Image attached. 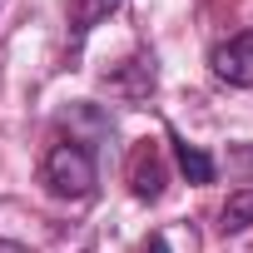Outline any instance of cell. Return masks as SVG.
<instances>
[{"label": "cell", "mask_w": 253, "mask_h": 253, "mask_svg": "<svg viewBox=\"0 0 253 253\" xmlns=\"http://www.w3.org/2000/svg\"><path fill=\"white\" fill-rule=\"evenodd\" d=\"M243 228H253V189L228 194V204L218 213V233H243Z\"/></svg>", "instance_id": "obj_5"}, {"label": "cell", "mask_w": 253, "mask_h": 253, "mask_svg": "<svg viewBox=\"0 0 253 253\" xmlns=\"http://www.w3.org/2000/svg\"><path fill=\"white\" fill-rule=\"evenodd\" d=\"M209 70H213V80H223L233 89H253V30L218 40L213 55H209Z\"/></svg>", "instance_id": "obj_2"}, {"label": "cell", "mask_w": 253, "mask_h": 253, "mask_svg": "<svg viewBox=\"0 0 253 253\" xmlns=\"http://www.w3.org/2000/svg\"><path fill=\"white\" fill-rule=\"evenodd\" d=\"M40 184L50 199H65V204H84L94 199L99 189V159H94V134H55L45 159H40Z\"/></svg>", "instance_id": "obj_1"}, {"label": "cell", "mask_w": 253, "mask_h": 253, "mask_svg": "<svg viewBox=\"0 0 253 253\" xmlns=\"http://www.w3.org/2000/svg\"><path fill=\"white\" fill-rule=\"evenodd\" d=\"M149 253H169V243H164V238L154 233V238H149Z\"/></svg>", "instance_id": "obj_7"}, {"label": "cell", "mask_w": 253, "mask_h": 253, "mask_svg": "<svg viewBox=\"0 0 253 253\" xmlns=\"http://www.w3.org/2000/svg\"><path fill=\"white\" fill-rule=\"evenodd\" d=\"M169 144H174V159H179V174L189 179V184H213L218 179V164H213V154H204L199 144H189L179 129H169Z\"/></svg>", "instance_id": "obj_4"}, {"label": "cell", "mask_w": 253, "mask_h": 253, "mask_svg": "<svg viewBox=\"0 0 253 253\" xmlns=\"http://www.w3.org/2000/svg\"><path fill=\"white\" fill-rule=\"evenodd\" d=\"M129 189H134V199H144V204H154V199L164 194V154H159L154 144H139V149L129 154Z\"/></svg>", "instance_id": "obj_3"}, {"label": "cell", "mask_w": 253, "mask_h": 253, "mask_svg": "<svg viewBox=\"0 0 253 253\" xmlns=\"http://www.w3.org/2000/svg\"><path fill=\"white\" fill-rule=\"evenodd\" d=\"M228 164H233V169H238V174H243V179L253 184V139L233 144V149H228Z\"/></svg>", "instance_id": "obj_6"}]
</instances>
